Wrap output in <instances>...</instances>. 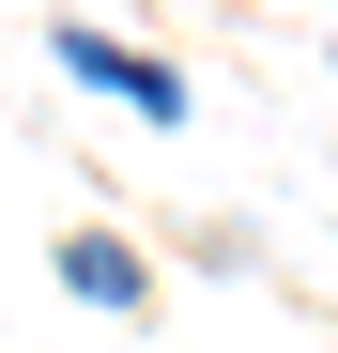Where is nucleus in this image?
I'll list each match as a JSON object with an SVG mask.
<instances>
[{
	"instance_id": "nucleus-1",
	"label": "nucleus",
	"mask_w": 338,
	"mask_h": 353,
	"mask_svg": "<svg viewBox=\"0 0 338 353\" xmlns=\"http://www.w3.org/2000/svg\"><path fill=\"white\" fill-rule=\"evenodd\" d=\"M62 62H77L92 92H123L139 123H185V77H169V62H139V46H108V31H62Z\"/></svg>"
},
{
	"instance_id": "nucleus-2",
	"label": "nucleus",
	"mask_w": 338,
	"mask_h": 353,
	"mask_svg": "<svg viewBox=\"0 0 338 353\" xmlns=\"http://www.w3.org/2000/svg\"><path fill=\"white\" fill-rule=\"evenodd\" d=\"M62 292H92V307H139V261L108 246V230H62Z\"/></svg>"
}]
</instances>
